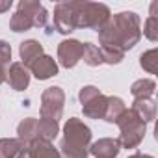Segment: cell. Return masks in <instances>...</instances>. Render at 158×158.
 Segmentation results:
<instances>
[{"mask_svg": "<svg viewBox=\"0 0 158 158\" xmlns=\"http://www.w3.org/2000/svg\"><path fill=\"white\" fill-rule=\"evenodd\" d=\"M141 39V21L134 11H121L108 19L99 30V45L112 47L121 52L134 48Z\"/></svg>", "mask_w": 158, "mask_h": 158, "instance_id": "obj_1", "label": "cell"}, {"mask_svg": "<svg viewBox=\"0 0 158 158\" xmlns=\"http://www.w3.org/2000/svg\"><path fill=\"white\" fill-rule=\"evenodd\" d=\"M91 145V128L78 117H69L63 125L60 154L65 158H88Z\"/></svg>", "mask_w": 158, "mask_h": 158, "instance_id": "obj_2", "label": "cell"}, {"mask_svg": "<svg viewBox=\"0 0 158 158\" xmlns=\"http://www.w3.org/2000/svg\"><path fill=\"white\" fill-rule=\"evenodd\" d=\"M48 11L37 0H21L17 11L10 19V30L15 34L28 32L30 28H47Z\"/></svg>", "mask_w": 158, "mask_h": 158, "instance_id": "obj_3", "label": "cell"}, {"mask_svg": "<svg viewBox=\"0 0 158 158\" xmlns=\"http://www.w3.org/2000/svg\"><path fill=\"white\" fill-rule=\"evenodd\" d=\"M115 125L119 127L117 141L123 149H136L143 141L147 132V123H143L132 108H125V112L119 115Z\"/></svg>", "mask_w": 158, "mask_h": 158, "instance_id": "obj_4", "label": "cell"}, {"mask_svg": "<svg viewBox=\"0 0 158 158\" xmlns=\"http://www.w3.org/2000/svg\"><path fill=\"white\" fill-rule=\"evenodd\" d=\"M110 17H112V11L106 4L76 0V28L99 32L108 23Z\"/></svg>", "mask_w": 158, "mask_h": 158, "instance_id": "obj_5", "label": "cell"}, {"mask_svg": "<svg viewBox=\"0 0 158 158\" xmlns=\"http://www.w3.org/2000/svg\"><path fill=\"white\" fill-rule=\"evenodd\" d=\"M65 106V91L60 86H50L41 95V117L39 119H50L60 123L63 115Z\"/></svg>", "mask_w": 158, "mask_h": 158, "instance_id": "obj_6", "label": "cell"}, {"mask_svg": "<svg viewBox=\"0 0 158 158\" xmlns=\"http://www.w3.org/2000/svg\"><path fill=\"white\" fill-rule=\"evenodd\" d=\"M52 28L63 35H69L76 30V0H65L54 6Z\"/></svg>", "mask_w": 158, "mask_h": 158, "instance_id": "obj_7", "label": "cell"}, {"mask_svg": "<svg viewBox=\"0 0 158 158\" xmlns=\"http://www.w3.org/2000/svg\"><path fill=\"white\" fill-rule=\"evenodd\" d=\"M82 52H84V43H80L78 39H63L58 45V60L65 69H73L80 61Z\"/></svg>", "mask_w": 158, "mask_h": 158, "instance_id": "obj_8", "label": "cell"}, {"mask_svg": "<svg viewBox=\"0 0 158 158\" xmlns=\"http://www.w3.org/2000/svg\"><path fill=\"white\" fill-rule=\"evenodd\" d=\"M28 69V73H32L37 80H48V78L58 74V63L52 56L48 54H41L35 60H32L28 65H24Z\"/></svg>", "mask_w": 158, "mask_h": 158, "instance_id": "obj_9", "label": "cell"}, {"mask_svg": "<svg viewBox=\"0 0 158 158\" xmlns=\"http://www.w3.org/2000/svg\"><path fill=\"white\" fill-rule=\"evenodd\" d=\"M6 80L10 82L11 89L15 91H24L30 84V73L28 69L21 63V61H13L10 63L8 67V76H6Z\"/></svg>", "mask_w": 158, "mask_h": 158, "instance_id": "obj_10", "label": "cell"}, {"mask_svg": "<svg viewBox=\"0 0 158 158\" xmlns=\"http://www.w3.org/2000/svg\"><path fill=\"white\" fill-rule=\"evenodd\" d=\"M121 151V145L115 138H101L89 145V154L95 158H115Z\"/></svg>", "mask_w": 158, "mask_h": 158, "instance_id": "obj_11", "label": "cell"}, {"mask_svg": "<svg viewBox=\"0 0 158 158\" xmlns=\"http://www.w3.org/2000/svg\"><path fill=\"white\" fill-rule=\"evenodd\" d=\"M17 138L28 147L30 143H34L35 139H39V127H37V119L35 117H26L19 123L17 127Z\"/></svg>", "mask_w": 158, "mask_h": 158, "instance_id": "obj_12", "label": "cell"}, {"mask_svg": "<svg viewBox=\"0 0 158 158\" xmlns=\"http://www.w3.org/2000/svg\"><path fill=\"white\" fill-rule=\"evenodd\" d=\"M106 99H108V95L99 93L93 99H89L88 102H84L82 104L84 115L89 117V119H102L104 117V110H106Z\"/></svg>", "mask_w": 158, "mask_h": 158, "instance_id": "obj_13", "label": "cell"}, {"mask_svg": "<svg viewBox=\"0 0 158 158\" xmlns=\"http://www.w3.org/2000/svg\"><path fill=\"white\" fill-rule=\"evenodd\" d=\"M132 110L143 123H151L156 117V102L152 99H134Z\"/></svg>", "mask_w": 158, "mask_h": 158, "instance_id": "obj_14", "label": "cell"}, {"mask_svg": "<svg viewBox=\"0 0 158 158\" xmlns=\"http://www.w3.org/2000/svg\"><path fill=\"white\" fill-rule=\"evenodd\" d=\"M19 54H21V60H23L21 63H23V65H28L32 60H35L37 56H41V54H45V52H43V45H41L39 41H35V39H26V41L21 43Z\"/></svg>", "mask_w": 158, "mask_h": 158, "instance_id": "obj_15", "label": "cell"}, {"mask_svg": "<svg viewBox=\"0 0 158 158\" xmlns=\"http://www.w3.org/2000/svg\"><path fill=\"white\" fill-rule=\"evenodd\" d=\"M34 158H61L60 151L52 145V141H45V139H35L34 143L28 145Z\"/></svg>", "mask_w": 158, "mask_h": 158, "instance_id": "obj_16", "label": "cell"}, {"mask_svg": "<svg viewBox=\"0 0 158 158\" xmlns=\"http://www.w3.org/2000/svg\"><path fill=\"white\" fill-rule=\"evenodd\" d=\"M154 91H156V82L151 80V78H139L130 88V93L134 99H152Z\"/></svg>", "mask_w": 158, "mask_h": 158, "instance_id": "obj_17", "label": "cell"}, {"mask_svg": "<svg viewBox=\"0 0 158 158\" xmlns=\"http://www.w3.org/2000/svg\"><path fill=\"white\" fill-rule=\"evenodd\" d=\"M125 101L121 99V97H114V95H110L108 99H106V110H104V121L106 123H115L117 119H119V115L125 112Z\"/></svg>", "mask_w": 158, "mask_h": 158, "instance_id": "obj_18", "label": "cell"}, {"mask_svg": "<svg viewBox=\"0 0 158 158\" xmlns=\"http://www.w3.org/2000/svg\"><path fill=\"white\" fill-rule=\"evenodd\" d=\"M26 145L19 138H2L0 139V158H17V154Z\"/></svg>", "mask_w": 158, "mask_h": 158, "instance_id": "obj_19", "label": "cell"}, {"mask_svg": "<svg viewBox=\"0 0 158 158\" xmlns=\"http://www.w3.org/2000/svg\"><path fill=\"white\" fill-rule=\"evenodd\" d=\"M37 127H39V138L45 141H52L60 134V123H56V121L37 119Z\"/></svg>", "mask_w": 158, "mask_h": 158, "instance_id": "obj_20", "label": "cell"}, {"mask_svg": "<svg viewBox=\"0 0 158 158\" xmlns=\"http://www.w3.org/2000/svg\"><path fill=\"white\" fill-rule=\"evenodd\" d=\"M82 60L86 65L89 67H99L102 63V54L101 48L93 43H84V52H82Z\"/></svg>", "mask_w": 158, "mask_h": 158, "instance_id": "obj_21", "label": "cell"}, {"mask_svg": "<svg viewBox=\"0 0 158 158\" xmlns=\"http://www.w3.org/2000/svg\"><path fill=\"white\" fill-rule=\"evenodd\" d=\"M11 60V47L10 43H6L4 39H0V84L6 82V76H8V67Z\"/></svg>", "mask_w": 158, "mask_h": 158, "instance_id": "obj_22", "label": "cell"}, {"mask_svg": "<svg viewBox=\"0 0 158 158\" xmlns=\"http://www.w3.org/2000/svg\"><path fill=\"white\" fill-rule=\"evenodd\" d=\"M156 61H158V50L156 48H151V50H147L139 56L141 69L151 73V74H156Z\"/></svg>", "mask_w": 158, "mask_h": 158, "instance_id": "obj_23", "label": "cell"}, {"mask_svg": "<svg viewBox=\"0 0 158 158\" xmlns=\"http://www.w3.org/2000/svg\"><path fill=\"white\" fill-rule=\"evenodd\" d=\"M99 48H101V54H102V63L117 65L125 58V52H121L117 48H112V47H99Z\"/></svg>", "mask_w": 158, "mask_h": 158, "instance_id": "obj_24", "label": "cell"}, {"mask_svg": "<svg viewBox=\"0 0 158 158\" xmlns=\"http://www.w3.org/2000/svg\"><path fill=\"white\" fill-rule=\"evenodd\" d=\"M143 35L149 41H158V17L156 15H149L145 24H143Z\"/></svg>", "mask_w": 158, "mask_h": 158, "instance_id": "obj_25", "label": "cell"}, {"mask_svg": "<svg viewBox=\"0 0 158 158\" xmlns=\"http://www.w3.org/2000/svg\"><path fill=\"white\" fill-rule=\"evenodd\" d=\"M99 93H101L99 88H95V86H84L80 91H78V101H80V104H84V102H88L89 99H93Z\"/></svg>", "mask_w": 158, "mask_h": 158, "instance_id": "obj_26", "label": "cell"}, {"mask_svg": "<svg viewBox=\"0 0 158 158\" xmlns=\"http://www.w3.org/2000/svg\"><path fill=\"white\" fill-rule=\"evenodd\" d=\"M13 6V2L11 0H0V13H6V11H10V8Z\"/></svg>", "mask_w": 158, "mask_h": 158, "instance_id": "obj_27", "label": "cell"}, {"mask_svg": "<svg viewBox=\"0 0 158 158\" xmlns=\"http://www.w3.org/2000/svg\"><path fill=\"white\" fill-rule=\"evenodd\" d=\"M17 158H34V154H32V151H30V147H24L19 154H17Z\"/></svg>", "mask_w": 158, "mask_h": 158, "instance_id": "obj_28", "label": "cell"}, {"mask_svg": "<svg viewBox=\"0 0 158 158\" xmlns=\"http://www.w3.org/2000/svg\"><path fill=\"white\" fill-rule=\"evenodd\" d=\"M128 158H154V156H151V154H143V152H136V154H132V156H128Z\"/></svg>", "mask_w": 158, "mask_h": 158, "instance_id": "obj_29", "label": "cell"}]
</instances>
